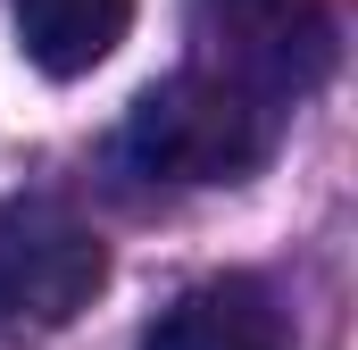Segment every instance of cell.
Segmentation results:
<instances>
[{"label": "cell", "instance_id": "cell-4", "mask_svg": "<svg viewBox=\"0 0 358 350\" xmlns=\"http://www.w3.org/2000/svg\"><path fill=\"white\" fill-rule=\"evenodd\" d=\"M142 350H283V309L259 275H208L150 317Z\"/></svg>", "mask_w": 358, "mask_h": 350}, {"label": "cell", "instance_id": "cell-5", "mask_svg": "<svg viewBox=\"0 0 358 350\" xmlns=\"http://www.w3.org/2000/svg\"><path fill=\"white\" fill-rule=\"evenodd\" d=\"M17 8V42L42 76H92L125 34H134V0H8Z\"/></svg>", "mask_w": 358, "mask_h": 350}, {"label": "cell", "instance_id": "cell-1", "mask_svg": "<svg viewBox=\"0 0 358 350\" xmlns=\"http://www.w3.org/2000/svg\"><path fill=\"white\" fill-rule=\"evenodd\" d=\"M283 108H267L259 92L225 84L208 67H176L125 108V159L167 183H242L275 159L283 142Z\"/></svg>", "mask_w": 358, "mask_h": 350}, {"label": "cell", "instance_id": "cell-3", "mask_svg": "<svg viewBox=\"0 0 358 350\" xmlns=\"http://www.w3.org/2000/svg\"><path fill=\"white\" fill-rule=\"evenodd\" d=\"M192 67L259 92L267 108H300L334 67V8L325 0H200Z\"/></svg>", "mask_w": 358, "mask_h": 350}, {"label": "cell", "instance_id": "cell-2", "mask_svg": "<svg viewBox=\"0 0 358 350\" xmlns=\"http://www.w3.org/2000/svg\"><path fill=\"white\" fill-rule=\"evenodd\" d=\"M108 284V242L50 192L0 200V334H59Z\"/></svg>", "mask_w": 358, "mask_h": 350}]
</instances>
